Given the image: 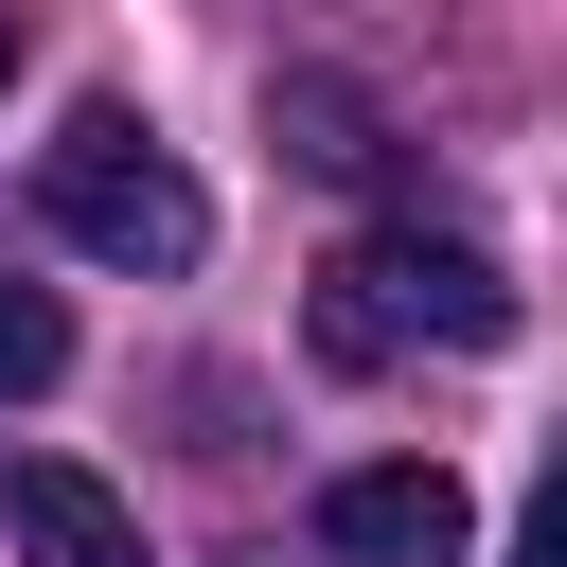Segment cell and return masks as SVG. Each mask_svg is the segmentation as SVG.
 Returning a JSON list of instances; mask_svg holds the SVG:
<instances>
[{
    "instance_id": "1",
    "label": "cell",
    "mask_w": 567,
    "mask_h": 567,
    "mask_svg": "<svg viewBox=\"0 0 567 567\" xmlns=\"http://www.w3.org/2000/svg\"><path fill=\"white\" fill-rule=\"evenodd\" d=\"M301 337L337 354V372H390V354H496L514 337V284H496V248H461V230H372V248H337L319 266V301H301Z\"/></svg>"
},
{
    "instance_id": "7",
    "label": "cell",
    "mask_w": 567,
    "mask_h": 567,
    "mask_svg": "<svg viewBox=\"0 0 567 567\" xmlns=\"http://www.w3.org/2000/svg\"><path fill=\"white\" fill-rule=\"evenodd\" d=\"M0 89H18V0H0Z\"/></svg>"
},
{
    "instance_id": "6",
    "label": "cell",
    "mask_w": 567,
    "mask_h": 567,
    "mask_svg": "<svg viewBox=\"0 0 567 567\" xmlns=\"http://www.w3.org/2000/svg\"><path fill=\"white\" fill-rule=\"evenodd\" d=\"M71 372V319H53V284H0V408H35Z\"/></svg>"
},
{
    "instance_id": "5",
    "label": "cell",
    "mask_w": 567,
    "mask_h": 567,
    "mask_svg": "<svg viewBox=\"0 0 567 567\" xmlns=\"http://www.w3.org/2000/svg\"><path fill=\"white\" fill-rule=\"evenodd\" d=\"M284 159H301V177H372L390 142H372V106H354L337 71H284Z\"/></svg>"
},
{
    "instance_id": "2",
    "label": "cell",
    "mask_w": 567,
    "mask_h": 567,
    "mask_svg": "<svg viewBox=\"0 0 567 567\" xmlns=\"http://www.w3.org/2000/svg\"><path fill=\"white\" fill-rule=\"evenodd\" d=\"M35 213H53L89 266H195V248H213V195L159 159L142 106H71V124L35 142Z\"/></svg>"
},
{
    "instance_id": "3",
    "label": "cell",
    "mask_w": 567,
    "mask_h": 567,
    "mask_svg": "<svg viewBox=\"0 0 567 567\" xmlns=\"http://www.w3.org/2000/svg\"><path fill=\"white\" fill-rule=\"evenodd\" d=\"M478 549V496L443 461H354L319 478V567H461Z\"/></svg>"
},
{
    "instance_id": "4",
    "label": "cell",
    "mask_w": 567,
    "mask_h": 567,
    "mask_svg": "<svg viewBox=\"0 0 567 567\" xmlns=\"http://www.w3.org/2000/svg\"><path fill=\"white\" fill-rule=\"evenodd\" d=\"M0 514H18V549H35V567H159V549H142V514H124L89 461H18V478H0Z\"/></svg>"
}]
</instances>
